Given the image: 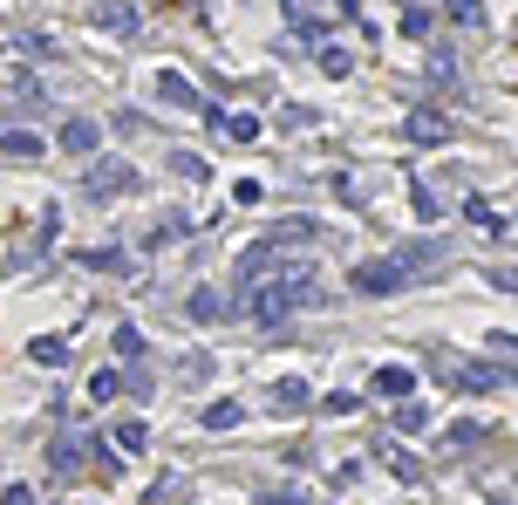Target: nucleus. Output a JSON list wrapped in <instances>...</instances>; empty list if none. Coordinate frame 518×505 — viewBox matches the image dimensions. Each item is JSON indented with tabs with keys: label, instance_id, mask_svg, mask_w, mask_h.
I'll return each mask as SVG.
<instances>
[{
	"label": "nucleus",
	"instance_id": "nucleus-5",
	"mask_svg": "<svg viewBox=\"0 0 518 505\" xmlns=\"http://www.w3.org/2000/svg\"><path fill=\"white\" fill-rule=\"evenodd\" d=\"M82 451H89V444H82L75 430H62V437L48 444V471H55V478H75V471H82Z\"/></svg>",
	"mask_w": 518,
	"mask_h": 505
},
{
	"label": "nucleus",
	"instance_id": "nucleus-6",
	"mask_svg": "<svg viewBox=\"0 0 518 505\" xmlns=\"http://www.w3.org/2000/svg\"><path fill=\"white\" fill-rule=\"evenodd\" d=\"M96 144H103V123H89V117L62 123V151L69 157H96Z\"/></svg>",
	"mask_w": 518,
	"mask_h": 505
},
{
	"label": "nucleus",
	"instance_id": "nucleus-1",
	"mask_svg": "<svg viewBox=\"0 0 518 505\" xmlns=\"http://www.w3.org/2000/svg\"><path fill=\"white\" fill-rule=\"evenodd\" d=\"M444 267V246H430V239H409V246H396L389 260H369V267H355V294H403V287H416L423 273Z\"/></svg>",
	"mask_w": 518,
	"mask_h": 505
},
{
	"label": "nucleus",
	"instance_id": "nucleus-15",
	"mask_svg": "<svg viewBox=\"0 0 518 505\" xmlns=\"http://www.w3.org/2000/svg\"><path fill=\"white\" fill-rule=\"evenodd\" d=\"M0 151L7 157H41V137L35 130H0Z\"/></svg>",
	"mask_w": 518,
	"mask_h": 505
},
{
	"label": "nucleus",
	"instance_id": "nucleus-29",
	"mask_svg": "<svg viewBox=\"0 0 518 505\" xmlns=\"http://www.w3.org/2000/svg\"><path fill=\"white\" fill-rule=\"evenodd\" d=\"M171 164H178V178H205V157H191V151H178Z\"/></svg>",
	"mask_w": 518,
	"mask_h": 505
},
{
	"label": "nucleus",
	"instance_id": "nucleus-32",
	"mask_svg": "<svg viewBox=\"0 0 518 505\" xmlns=\"http://www.w3.org/2000/svg\"><path fill=\"white\" fill-rule=\"evenodd\" d=\"M484 505H518V499H512V492H491V499H484Z\"/></svg>",
	"mask_w": 518,
	"mask_h": 505
},
{
	"label": "nucleus",
	"instance_id": "nucleus-19",
	"mask_svg": "<svg viewBox=\"0 0 518 505\" xmlns=\"http://www.w3.org/2000/svg\"><path fill=\"white\" fill-rule=\"evenodd\" d=\"M28 355H35V362H48V369H62V362H69V342H62V335H41Z\"/></svg>",
	"mask_w": 518,
	"mask_h": 505
},
{
	"label": "nucleus",
	"instance_id": "nucleus-18",
	"mask_svg": "<svg viewBox=\"0 0 518 505\" xmlns=\"http://www.w3.org/2000/svg\"><path fill=\"white\" fill-rule=\"evenodd\" d=\"M110 349L123 355V362H137V355H144V328H130V321H123V328L110 335Z\"/></svg>",
	"mask_w": 518,
	"mask_h": 505
},
{
	"label": "nucleus",
	"instance_id": "nucleus-24",
	"mask_svg": "<svg viewBox=\"0 0 518 505\" xmlns=\"http://www.w3.org/2000/svg\"><path fill=\"white\" fill-rule=\"evenodd\" d=\"M450 14H457L464 28H484V0H450Z\"/></svg>",
	"mask_w": 518,
	"mask_h": 505
},
{
	"label": "nucleus",
	"instance_id": "nucleus-10",
	"mask_svg": "<svg viewBox=\"0 0 518 505\" xmlns=\"http://www.w3.org/2000/svg\"><path fill=\"white\" fill-rule=\"evenodd\" d=\"M157 96H164V103H171V110H205V103H198V89H191L185 76H171V69H164V76H157Z\"/></svg>",
	"mask_w": 518,
	"mask_h": 505
},
{
	"label": "nucleus",
	"instance_id": "nucleus-4",
	"mask_svg": "<svg viewBox=\"0 0 518 505\" xmlns=\"http://www.w3.org/2000/svg\"><path fill=\"white\" fill-rule=\"evenodd\" d=\"M321 239V219H273L266 226V246H314Z\"/></svg>",
	"mask_w": 518,
	"mask_h": 505
},
{
	"label": "nucleus",
	"instance_id": "nucleus-25",
	"mask_svg": "<svg viewBox=\"0 0 518 505\" xmlns=\"http://www.w3.org/2000/svg\"><path fill=\"white\" fill-rule=\"evenodd\" d=\"M225 137H239V144H253V137H259V117H225Z\"/></svg>",
	"mask_w": 518,
	"mask_h": 505
},
{
	"label": "nucleus",
	"instance_id": "nucleus-27",
	"mask_svg": "<svg viewBox=\"0 0 518 505\" xmlns=\"http://www.w3.org/2000/svg\"><path fill=\"white\" fill-rule=\"evenodd\" d=\"M321 69H328V76H348L355 62H348V48H321Z\"/></svg>",
	"mask_w": 518,
	"mask_h": 505
},
{
	"label": "nucleus",
	"instance_id": "nucleus-23",
	"mask_svg": "<svg viewBox=\"0 0 518 505\" xmlns=\"http://www.w3.org/2000/svg\"><path fill=\"white\" fill-rule=\"evenodd\" d=\"M103 21H110L116 35H137V7H103Z\"/></svg>",
	"mask_w": 518,
	"mask_h": 505
},
{
	"label": "nucleus",
	"instance_id": "nucleus-3",
	"mask_svg": "<svg viewBox=\"0 0 518 505\" xmlns=\"http://www.w3.org/2000/svg\"><path fill=\"white\" fill-rule=\"evenodd\" d=\"M82 185H89L96 198H110V192H137L144 178H137V171H130L123 157H103V164H89V178H82Z\"/></svg>",
	"mask_w": 518,
	"mask_h": 505
},
{
	"label": "nucleus",
	"instance_id": "nucleus-20",
	"mask_svg": "<svg viewBox=\"0 0 518 505\" xmlns=\"http://www.w3.org/2000/svg\"><path fill=\"white\" fill-rule=\"evenodd\" d=\"M116 444H123V451H144V444H150V424H137V417H130V424H116Z\"/></svg>",
	"mask_w": 518,
	"mask_h": 505
},
{
	"label": "nucleus",
	"instance_id": "nucleus-30",
	"mask_svg": "<svg viewBox=\"0 0 518 505\" xmlns=\"http://www.w3.org/2000/svg\"><path fill=\"white\" fill-rule=\"evenodd\" d=\"M0 505H35V492H28V485H7V492H0Z\"/></svg>",
	"mask_w": 518,
	"mask_h": 505
},
{
	"label": "nucleus",
	"instance_id": "nucleus-9",
	"mask_svg": "<svg viewBox=\"0 0 518 505\" xmlns=\"http://www.w3.org/2000/svg\"><path fill=\"white\" fill-rule=\"evenodd\" d=\"M369 389H375V396H389V403H409V389H416V376L389 362V369H375V376H369Z\"/></svg>",
	"mask_w": 518,
	"mask_h": 505
},
{
	"label": "nucleus",
	"instance_id": "nucleus-2",
	"mask_svg": "<svg viewBox=\"0 0 518 505\" xmlns=\"http://www.w3.org/2000/svg\"><path fill=\"white\" fill-rule=\"evenodd\" d=\"M321 301V273L314 267H280L273 280H259L253 287V314L273 328V321H287L294 308H314Z\"/></svg>",
	"mask_w": 518,
	"mask_h": 505
},
{
	"label": "nucleus",
	"instance_id": "nucleus-17",
	"mask_svg": "<svg viewBox=\"0 0 518 505\" xmlns=\"http://www.w3.org/2000/svg\"><path fill=\"white\" fill-rule=\"evenodd\" d=\"M123 389H130V376H123V369H103V376L89 383V396H96V403H116Z\"/></svg>",
	"mask_w": 518,
	"mask_h": 505
},
{
	"label": "nucleus",
	"instance_id": "nucleus-28",
	"mask_svg": "<svg viewBox=\"0 0 518 505\" xmlns=\"http://www.w3.org/2000/svg\"><path fill=\"white\" fill-rule=\"evenodd\" d=\"M464 219H471V226H491V233H498V212H491L484 198H471V205H464Z\"/></svg>",
	"mask_w": 518,
	"mask_h": 505
},
{
	"label": "nucleus",
	"instance_id": "nucleus-12",
	"mask_svg": "<svg viewBox=\"0 0 518 505\" xmlns=\"http://www.w3.org/2000/svg\"><path fill=\"white\" fill-rule=\"evenodd\" d=\"M307 403H314V389L300 383V376H280V383H273V410H307Z\"/></svg>",
	"mask_w": 518,
	"mask_h": 505
},
{
	"label": "nucleus",
	"instance_id": "nucleus-31",
	"mask_svg": "<svg viewBox=\"0 0 518 505\" xmlns=\"http://www.w3.org/2000/svg\"><path fill=\"white\" fill-rule=\"evenodd\" d=\"M491 349H505V355H518V335H491Z\"/></svg>",
	"mask_w": 518,
	"mask_h": 505
},
{
	"label": "nucleus",
	"instance_id": "nucleus-22",
	"mask_svg": "<svg viewBox=\"0 0 518 505\" xmlns=\"http://www.w3.org/2000/svg\"><path fill=\"white\" fill-rule=\"evenodd\" d=\"M444 212H450L444 198L430 192V185H416V219H444Z\"/></svg>",
	"mask_w": 518,
	"mask_h": 505
},
{
	"label": "nucleus",
	"instance_id": "nucleus-14",
	"mask_svg": "<svg viewBox=\"0 0 518 505\" xmlns=\"http://www.w3.org/2000/svg\"><path fill=\"white\" fill-rule=\"evenodd\" d=\"M403 130L416 137V144H444V137H450V130H444V117H430V110H416V117H409Z\"/></svg>",
	"mask_w": 518,
	"mask_h": 505
},
{
	"label": "nucleus",
	"instance_id": "nucleus-21",
	"mask_svg": "<svg viewBox=\"0 0 518 505\" xmlns=\"http://www.w3.org/2000/svg\"><path fill=\"white\" fill-rule=\"evenodd\" d=\"M259 505H314L300 485H273V492H259Z\"/></svg>",
	"mask_w": 518,
	"mask_h": 505
},
{
	"label": "nucleus",
	"instance_id": "nucleus-8",
	"mask_svg": "<svg viewBox=\"0 0 518 505\" xmlns=\"http://www.w3.org/2000/svg\"><path fill=\"white\" fill-rule=\"evenodd\" d=\"M185 314H191V321H198V328H212V321H232V301H225L219 287H198Z\"/></svg>",
	"mask_w": 518,
	"mask_h": 505
},
{
	"label": "nucleus",
	"instance_id": "nucleus-16",
	"mask_svg": "<svg viewBox=\"0 0 518 505\" xmlns=\"http://www.w3.org/2000/svg\"><path fill=\"white\" fill-rule=\"evenodd\" d=\"M82 267H96V273H130V260H123L116 246H89V253H82Z\"/></svg>",
	"mask_w": 518,
	"mask_h": 505
},
{
	"label": "nucleus",
	"instance_id": "nucleus-26",
	"mask_svg": "<svg viewBox=\"0 0 518 505\" xmlns=\"http://www.w3.org/2000/svg\"><path fill=\"white\" fill-rule=\"evenodd\" d=\"M484 280H491L498 294H518V267H484Z\"/></svg>",
	"mask_w": 518,
	"mask_h": 505
},
{
	"label": "nucleus",
	"instance_id": "nucleus-7",
	"mask_svg": "<svg viewBox=\"0 0 518 505\" xmlns=\"http://www.w3.org/2000/svg\"><path fill=\"white\" fill-rule=\"evenodd\" d=\"M444 383L450 389H505V383H518V369H444Z\"/></svg>",
	"mask_w": 518,
	"mask_h": 505
},
{
	"label": "nucleus",
	"instance_id": "nucleus-13",
	"mask_svg": "<svg viewBox=\"0 0 518 505\" xmlns=\"http://www.w3.org/2000/svg\"><path fill=\"white\" fill-rule=\"evenodd\" d=\"M389 424L403 430V437H423V430H430V410H423V403L409 396V403H396V417H389Z\"/></svg>",
	"mask_w": 518,
	"mask_h": 505
},
{
	"label": "nucleus",
	"instance_id": "nucleus-11",
	"mask_svg": "<svg viewBox=\"0 0 518 505\" xmlns=\"http://www.w3.org/2000/svg\"><path fill=\"white\" fill-rule=\"evenodd\" d=\"M198 424H205V430H239V424H246V410H239L232 396H219V403H205V410H198Z\"/></svg>",
	"mask_w": 518,
	"mask_h": 505
}]
</instances>
